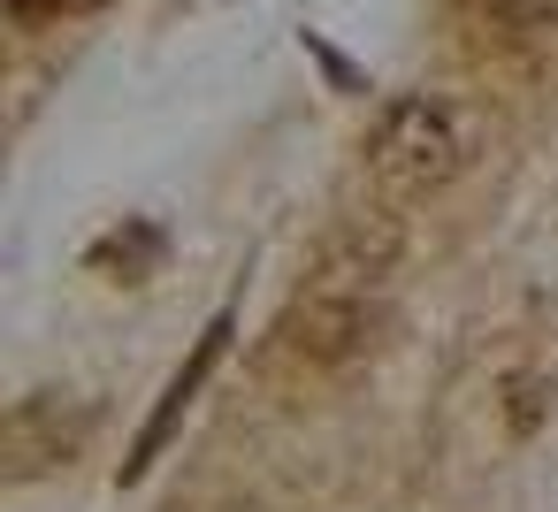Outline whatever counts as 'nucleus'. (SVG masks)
<instances>
[{
	"instance_id": "1",
	"label": "nucleus",
	"mask_w": 558,
	"mask_h": 512,
	"mask_svg": "<svg viewBox=\"0 0 558 512\" xmlns=\"http://www.w3.org/2000/svg\"><path fill=\"white\" fill-rule=\"evenodd\" d=\"M383 283H390V230H383V222H375V230H367V222L344 230V237L322 253V268L299 283L291 314L276 321V352L299 359V367H337V359H352V352L367 344V329H375Z\"/></svg>"
},
{
	"instance_id": "2",
	"label": "nucleus",
	"mask_w": 558,
	"mask_h": 512,
	"mask_svg": "<svg viewBox=\"0 0 558 512\" xmlns=\"http://www.w3.org/2000/svg\"><path fill=\"white\" fill-rule=\"evenodd\" d=\"M466 169V123L444 100H398L367 138V176L383 199H421Z\"/></svg>"
},
{
	"instance_id": "3",
	"label": "nucleus",
	"mask_w": 558,
	"mask_h": 512,
	"mask_svg": "<svg viewBox=\"0 0 558 512\" xmlns=\"http://www.w3.org/2000/svg\"><path fill=\"white\" fill-rule=\"evenodd\" d=\"M459 39L482 70H543L558 39V0H459Z\"/></svg>"
},
{
	"instance_id": "4",
	"label": "nucleus",
	"mask_w": 558,
	"mask_h": 512,
	"mask_svg": "<svg viewBox=\"0 0 558 512\" xmlns=\"http://www.w3.org/2000/svg\"><path fill=\"white\" fill-rule=\"evenodd\" d=\"M16 16H77V9H93V0H9Z\"/></svg>"
}]
</instances>
